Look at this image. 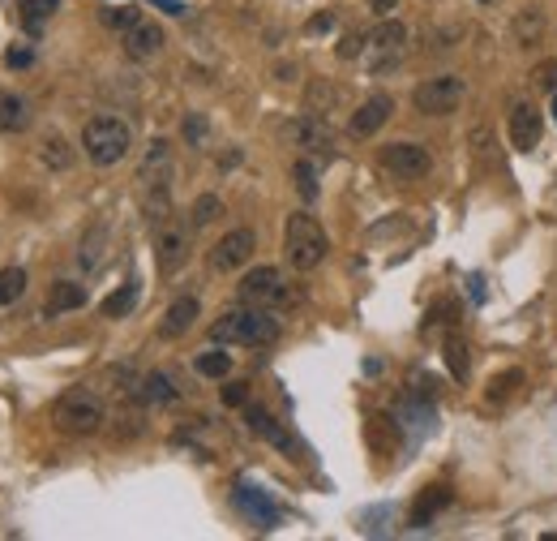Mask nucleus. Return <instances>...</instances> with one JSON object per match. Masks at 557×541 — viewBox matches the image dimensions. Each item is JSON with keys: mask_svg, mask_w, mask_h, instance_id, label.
<instances>
[{"mask_svg": "<svg viewBox=\"0 0 557 541\" xmlns=\"http://www.w3.org/2000/svg\"><path fill=\"white\" fill-rule=\"evenodd\" d=\"M278 318L275 310L266 305H240V310H227L210 327V340L215 344H245V348H270L278 340Z\"/></svg>", "mask_w": 557, "mask_h": 541, "instance_id": "obj_1", "label": "nucleus"}, {"mask_svg": "<svg viewBox=\"0 0 557 541\" xmlns=\"http://www.w3.org/2000/svg\"><path fill=\"white\" fill-rule=\"evenodd\" d=\"M82 151L90 164H99V168H116V164L133 151V129L111 112L90 116L82 129Z\"/></svg>", "mask_w": 557, "mask_h": 541, "instance_id": "obj_2", "label": "nucleus"}, {"mask_svg": "<svg viewBox=\"0 0 557 541\" xmlns=\"http://www.w3.org/2000/svg\"><path fill=\"white\" fill-rule=\"evenodd\" d=\"M283 254L296 270H313L331 254V237L309 211H296L288 215V228H283Z\"/></svg>", "mask_w": 557, "mask_h": 541, "instance_id": "obj_3", "label": "nucleus"}, {"mask_svg": "<svg viewBox=\"0 0 557 541\" xmlns=\"http://www.w3.org/2000/svg\"><path fill=\"white\" fill-rule=\"evenodd\" d=\"M108 421V408H103V399L95 391H82V387H73L65 396L52 404V426L60 434H73V439H90L99 434Z\"/></svg>", "mask_w": 557, "mask_h": 541, "instance_id": "obj_4", "label": "nucleus"}, {"mask_svg": "<svg viewBox=\"0 0 557 541\" xmlns=\"http://www.w3.org/2000/svg\"><path fill=\"white\" fill-rule=\"evenodd\" d=\"M407 52V27L399 17H382L369 39H364V69L369 73H386V69H399V60Z\"/></svg>", "mask_w": 557, "mask_h": 541, "instance_id": "obj_5", "label": "nucleus"}, {"mask_svg": "<svg viewBox=\"0 0 557 541\" xmlns=\"http://www.w3.org/2000/svg\"><path fill=\"white\" fill-rule=\"evenodd\" d=\"M463 100H468V82L459 73H442V78H425V82L412 90V108L420 116H450L459 112Z\"/></svg>", "mask_w": 557, "mask_h": 541, "instance_id": "obj_6", "label": "nucleus"}, {"mask_svg": "<svg viewBox=\"0 0 557 541\" xmlns=\"http://www.w3.org/2000/svg\"><path fill=\"white\" fill-rule=\"evenodd\" d=\"M236 297L240 305H266V310H278V305H288L292 292L283 284V270L278 267H253L245 280L236 284Z\"/></svg>", "mask_w": 557, "mask_h": 541, "instance_id": "obj_7", "label": "nucleus"}, {"mask_svg": "<svg viewBox=\"0 0 557 541\" xmlns=\"http://www.w3.org/2000/svg\"><path fill=\"white\" fill-rule=\"evenodd\" d=\"M377 164L390 176H399V181H420V176H429L433 155H429V146H420V143H390L377 151Z\"/></svg>", "mask_w": 557, "mask_h": 541, "instance_id": "obj_8", "label": "nucleus"}, {"mask_svg": "<svg viewBox=\"0 0 557 541\" xmlns=\"http://www.w3.org/2000/svg\"><path fill=\"white\" fill-rule=\"evenodd\" d=\"M257 249V232L253 228H232L227 237H219V245L210 249V267L227 275V270H240Z\"/></svg>", "mask_w": 557, "mask_h": 541, "instance_id": "obj_9", "label": "nucleus"}, {"mask_svg": "<svg viewBox=\"0 0 557 541\" xmlns=\"http://www.w3.org/2000/svg\"><path fill=\"white\" fill-rule=\"evenodd\" d=\"M189 262V228L184 224H163L159 237H154V267L159 275H176V270Z\"/></svg>", "mask_w": 557, "mask_h": 541, "instance_id": "obj_10", "label": "nucleus"}, {"mask_svg": "<svg viewBox=\"0 0 557 541\" xmlns=\"http://www.w3.org/2000/svg\"><path fill=\"white\" fill-rule=\"evenodd\" d=\"M288 133L296 138V146H305L309 155H321V159L334 155V129H331V121H326L321 112L296 116L292 125H288Z\"/></svg>", "mask_w": 557, "mask_h": 541, "instance_id": "obj_11", "label": "nucleus"}, {"mask_svg": "<svg viewBox=\"0 0 557 541\" xmlns=\"http://www.w3.org/2000/svg\"><path fill=\"white\" fill-rule=\"evenodd\" d=\"M390 112H394V100H390L386 90H373V95H369V100L352 112L348 133H352V138H373L377 129L390 121Z\"/></svg>", "mask_w": 557, "mask_h": 541, "instance_id": "obj_12", "label": "nucleus"}, {"mask_svg": "<svg viewBox=\"0 0 557 541\" xmlns=\"http://www.w3.org/2000/svg\"><path fill=\"white\" fill-rule=\"evenodd\" d=\"M506 133H510V146L515 151H536L541 146V133H544V121L531 103H519L510 121H506Z\"/></svg>", "mask_w": 557, "mask_h": 541, "instance_id": "obj_13", "label": "nucleus"}, {"mask_svg": "<svg viewBox=\"0 0 557 541\" xmlns=\"http://www.w3.org/2000/svg\"><path fill=\"white\" fill-rule=\"evenodd\" d=\"M232 499H236V507H240L245 515H249V520H253L257 528H275V525H278V507H275V499H270L266 490H257V485L240 482Z\"/></svg>", "mask_w": 557, "mask_h": 541, "instance_id": "obj_14", "label": "nucleus"}, {"mask_svg": "<svg viewBox=\"0 0 557 541\" xmlns=\"http://www.w3.org/2000/svg\"><path fill=\"white\" fill-rule=\"evenodd\" d=\"M245 426H249L253 434H257V439L270 442V447H278L283 456H292V460H296V439L288 434V430H283V421H275V417L266 413V408L249 404V408H245Z\"/></svg>", "mask_w": 557, "mask_h": 541, "instance_id": "obj_15", "label": "nucleus"}, {"mask_svg": "<svg viewBox=\"0 0 557 541\" xmlns=\"http://www.w3.org/2000/svg\"><path fill=\"white\" fill-rule=\"evenodd\" d=\"M450 503H455V490H450V485H442V482H437V485H425V490L416 494V503H412V515H407V525H412V528H425L433 515L446 512Z\"/></svg>", "mask_w": 557, "mask_h": 541, "instance_id": "obj_16", "label": "nucleus"}, {"mask_svg": "<svg viewBox=\"0 0 557 541\" xmlns=\"http://www.w3.org/2000/svg\"><path fill=\"white\" fill-rule=\"evenodd\" d=\"M197 313H202V301L197 297H176L172 305H167L163 323H159V335H163V340H181L184 331H194Z\"/></svg>", "mask_w": 557, "mask_h": 541, "instance_id": "obj_17", "label": "nucleus"}, {"mask_svg": "<svg viewBox=\"0 0 557 541\" xmlns=\"http://www.w3.org/2000/svg\"><path fill=\"white\" fill-rule=\"evenodd\" d=\"M163 52V27L159 22H138L125 30V57L133 60H151Z\"/></svg>", "mask_w": 557, "mask_h": 541, "instance_id": "obj_18", "label": "nucleus"}, {"mask_svg": "<svg viewBox=\"0 0 557 541\" xmlns=\"http://www.w3.org/2000/svg\"><path fill=\"white\" fill-rule=\"evenodd\" d=\"M86 305V284H73V280H56L47 301H43V318H60V313H73Z\"/></svg>", "mask_w": 557, "mask_h": 541, "instance_id": "obj_19", "label": "nucleus"}, {"mask_svg": "<svg viewBox=\"0 0 557 541\" xmlns=\"http://www.w3.org/2000/svg\"><path fill=\"white\" fill-rule=\"evenodd\" d=\"M167 176H172V146H167L163 138H154L151 151H146V159H142L138 181L151 189V186H167Z\"/></svg>", "mask_w": 557, "mask_h": 541, "instance_id": "obj_20", "label": "nucleus"}, {"mask_svg": "<svg viewBox=\"0 0 557 541\" xmlns=\"http://www.w3.org/2000/svg\"><path fill=\"white\" fill-rule=\"evenodd\" d=\"M133 391H138V399H142V404H151V408L176 404V396H181V391H176V383H172V374H163V370H151L138 387H133Z\"/></svg>", "mask_w": 557, "mask_h": 541, "instance_id": "obj_21", "label": "nucleus"}, {"mask_svg": "<svg viewBox=\"0 0 557 541\" xmlns=\"http://www.w3.org/2000/svg\"><path fill=\"white\" fill-rule=\"evenodd\" d=\"M30 103L17 90H0V133H22L30 125Z\"/></svg>", "mask_w": 557, "mask_h": 541, "instance_id": "obj_22", "label": "nucleus"}, {"mask_svg": "<svg viewBox=\"0 0 557 541\" xmlns=\"http://www.w3.org/2000/svg\"><path fill=\"white\" fill-rule=\"evenodd\" d=\"M544 27H549V17H544L541 5H523L515 14V39L523 43V48H531V43L544 35Z\"/></svg>", "mask_w": 557, "mask_h": 541, "instance_id": "obj_23", "label": "nucleus"}, {"mask_svg": "<svg viewBox=\"0 0 557 541\" xmlns=\"http://www.w3.org/2000/svg\"><path fill=\"white\" fill-rule=\"evenodd\" d=\"M103 249H108V224H95V228L82 237V245H78V267L95 270L99 262H103Z\"/></svg>", "mask_w": 557, "mask_h": 541, "instance_id": "obj_24", "label": "nucleus"}, {"mask_svg": "<svg viewBox=\"0 0 557 541\" xmlns=\"http://www.w3.org/2000/svg\"><path fill=\"white\" fill-rule=\"evenodd\" d=\"M523 383H528V374L519 370V366H515V370H501V374H493V378H489L485 399H489V404H506V399L515 396Z\"/></svg>", "mask_w": 557, "mask_h": 541, "instance_id": "obj_25", "label": "nucleus"}, {"mask_svg": "<svg viewBox=\"0 0 557 541\" xmlns=\"http://www.w3.org/2000/svg\"><path fill=\"white\" fill-rule=\"evenodd\" d=\"M39 159L52 172H65V168H73V146L65 143L60 133H47V138L39 143Z\"/></svg>", "mask_w": 557, "mask_h": 541, "instance_id": "obj_26", "label": "nucleus"}, {"mask_svg": "<svg viewBox=\"0 0 557 541\" xmlns=\"http://www.w3.org/2000/svg\"><path fill=\"white\" fill-rule=\"evenodd\" d=\"M194 370L202 378H227L232 374V353H223V348H206V353L194 356Z\"/></svg>", "mask_w": 557, "mask_h": 541, "instance_id": "obj_27", "label": "nucleus"}, {"mask_svg": "<svg viewBox=\"0 0 557 541\" xmlns=\"http://www.w3.org/2000/svg\"><path fill=\"white\" fill-rule=\"evenodd\" d=\"M138 292H142L138 284L116 288V292H111V297L99 305V313H103V318H125V313H133V305H138Z\"/></svg>", "mask_w": 557, "mask_h": 541, "instance_id": "obj_28", "label": "nucleus"}, {"mask_svg": "<svg viewBox=\"0 0 557 541\" xmlns=\"http://www.w3.org/2000/svg\"><path fill=\"white\" fill-rule=\"evenodd\" d=\"M60 9V0H22V22H26L30 35H39L43 22Z\"/></svg>", "mask_w": 557, "mask_h": 541, "instance_id": "obj_29", "label": "nucleus"}, {"mask_svg": "<svg viewBox=\"0 0 557 541\" xmlns=\"http://www.w3.org/2000/svg\"><path fill=\"white\" fill-rule=\"evenodd\" d=\"M22 292H26V270L22 267L0 270V310H5V305H14V301H22Z\"/></svg>", "mask_w": 557, "mask_h": 541, "instance_id": "obj_30", "label": "nucleus"}, {"mask_svg": "<svg viewBox=\"0 0 557 541\" xmlns=\"http://www.w3.org/2000/svg\"><path fill=\"white\" fill-rule=\"evenodd\" d=\"M292 181H296V189H300V198L318 202V168H313L309 159H296L292 164Z\"/></svg>", "mask_w": 557, "mask_h": 541, "instance_id": "obj_31", "label": "nucleus"}, {"mask_svg": "<svg viewBox=\"0 0 557 541\" xmlns=\"http://www.w3.org/2000/svg\"><path fill=\"white\" fill-rule=\"evenodd\" d=\"M394 430H399V421H386V417H369V442H373V451H382V456H386L390 447H394Z\"/></svg>", "mask_w": 557, "mask_h": 541, "instance_id": "obj_32", "label": "nucleus"}, {"mask_svg": "<svg viewBox=\"0 0 557 541\" xmlns=\"http://www.w3.org/2000/svg\"><path fill=\"white\" fill-rule=\"evenodd\" d=\"M99 17H103V27H111V30H129L142 22L133 5H108V9H99Z\"/></svg>", "mask_w": 557, "mask_h": 541, "instance_id": "obj_33", "label": "nucleus"}, {"mask_svg": "<svg viewBox=\"0 0 557 541\" xmlns=\"http://www.w3.org/2000/svg\"><path fill=\"white\" fill-rule=\"evenodd\" d=\"M223 215V202L215 198V194H202V198L194 202V211H189V219H194V228H206V224H215Z\"/></svg>", "mask_w": 557, "mask_h": 541, "instance_id": "obj_34", "label": "nucleus"}, {"mask_svg": "<svg viewBox=\"0 0 557 541\" xmlns=\"http://www.w3.org/2000/svg\"><path fill=\"white\" fill-rule=\"evenodd\" d=\"M446 366H450V374H455V378H468V344L459 340V335H450V340H446Z\"/></svg>", "mask_w": 557, "mask_h": 541, "instance_id": "obj_35", "label": "nucleus"}, {"mask_svg": "<svg viewBox=\"0 0 557 541\" xmlns=\"http://www.w3.org/2000/svg\"><path fill=\"white\" fill-rule=\"evenodd\" d=\"M181 133H184V143H189V146H206V138H210L206 116H202V112H189V116H184V125H181Z\"/></svg>", "mask_w": 557, "mask_h": 541, "instance_id": "obj_36", "label": "nucleus"}, {"mask_svg": "<svg viewBox=\"0 0 557 541\" xmlns=\"http://www.w3.org/2000/svg\"><path fill=\"white\" fill-rule=\"evenodd\" d=\"M364 39H369V35H361V30H352V35H343V43H339V57H343V60L364 57Z\"/></svg>", "mask_w": 557, "mask_h": 541, "instance_id": "obj_37", "label": "nucleus"}, {"mask_svg": "<svg viewBox=\"0 0 557 541\" xmlns=\"http://www.w3.org/2000/svg\"><path fill=\"white\" fill-rule=\"evenodd\" d=\"M223 404L227 408H245L249 404V383H227L223 387Z\"/></svg>", "mask_w": 557, "mask_h": 541, "instance_id": "obj_38", "label": "nucleus"}, {"mask_svg": "<svg viewBox=\"0 0 557 541\" xmlns=\"http://www.w3.org/2000/svg\"><path fill=\"white\" fill-rule=\"evenodd\" d=\"M334 22H339V17H334V9H326V14H313L305 22V35H326V30H334Z\"/></svg>", "mask_w": 557, "mask_h": 541, "instance_id": "obj_39", "label": "nucleus"}, {"mask_svg": "<svg viewBox=\"0 0 557 541\" xmlns=\"http://www.w3.org/2000/svg\"><path fill=\"white\" fill-rule=\"evenodd\" d=\"M394 9H399V0H369V14L373 17H394Z\"/></svg>", "mask_w": 557, "mask_h": 541, "instance_id": "obj_40", "label": "nucleus"}, {"mask_svg": "<svg viewBox=\"0 0 557 541\" xmlns=\"http://www.w3.org/2000/svg\"><path fill=\"white\" fill-rule=\"evenodd\" d=\"M5 60H9L14 69H26V65H30V52H26V48H17V52H9Z\"/></svg>", "mask_w": 557, "mask_h": 541, "instance_id": "obj_41", "label": "nucleus"}, {"mask_svg": "<svg viewBox=\"0 0 557 541\" xmlns=\"http://www.w3.org/2000/svg\"><path fill=\"white\" fill-rule=\"evenodd\" d=\"M154 5H159L163 14H172V17H181V14H184V5H181V0H154Z\"/></svg>", "mask_w": 557, "mask_h": 541, "instance_id": "obj_42", "label": "nucleus"}, {"mask_svg": "<svg viewBox=\"0 0 557 541\" xmlns=\"http://www.w3.org/2000/svg\"><path fill=\"white\" fill-rule=\"evenodd\" d=\"M553 116H557V95H553Z\"/></svg>", "mask_w": 557, "mask_h": 541, "instance_id": "obj_43", "label": "nucleus"}, {"mask_svg": "<svg viewBox=\"0 0 557 541\" xmlns=\"http://www.w3.org/2000/svg\"><path fill=\"white\" fill-rule=\"evenodd\" d=\"M480 5H489V0H480Z\"/></svg>", "mask_w": 557, "mask_h": 541, "instance_id": "obj_44", "label": "nucleus"}]
</instances>
